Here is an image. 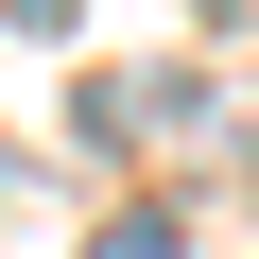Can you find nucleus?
<instances>
[{
    "label": "nucleus",
    "mask_w": 259,
    "mask_h": 259,
    "mask_svg": "<svg viewBox=\"0 0 259 259\" xmlns=\"http://www.w3.org/2000/svg\"><path fill=\"white\" fill-rule=\"evenodd\" d=\"M87 259H190V225H173V207H121V225H104Z\"/></svg>",
    "instance_id": "1"
},
{
    "label": "nucleus",
    "mask_w": 259,
    "mask_h": 259,
    "mask_svg": "<svg viewBox=\"0 0 259 259\" xmlns=\"http://www.w3.org/2000/svg\"><path fill=\"white\" fill-rule=\"evenodd\" d=\"M0 18H18V35H52V18H69V0H0Z\"/></svg>",
    "instance_id": "2"
}]
</instances>
